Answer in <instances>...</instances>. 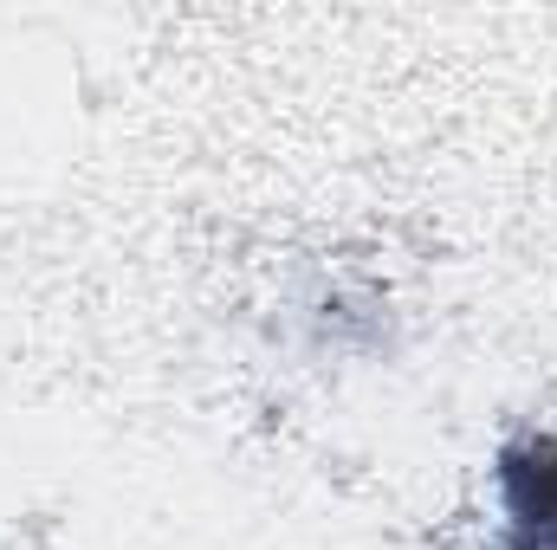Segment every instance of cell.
Wrapping results in <instances>:
<instances>
[{
	"label": "cell",
	"instance_id": "1",
	"mask_svg": "<svg viewBox=\"0 0 557 550\" xmlns=\"http://www.w3.org/2000/svg\"><path fill=\"white\" fill-rule=\"evenodd\" d=\"M512 550H557V434H525L499 453Z\"/></svg>",
	"mask_w": 557,
	"mask_h": 550
}]
</instances>
